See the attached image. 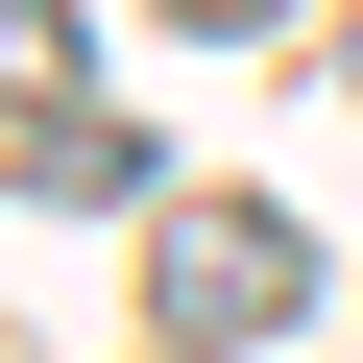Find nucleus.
Instances as JSON below:
<instances>
[{
    "instance_id": "obj_1",
    "label": "nucleus",
    "mask_w": 363,
    "mask_h": 363,
    "mask_svg": "<svg viewBox=\"0 0 363 363\" xmlns=\"http://www.w3.org/2000/svg\"><path fill=\"white\" fill-rule=\"evenodd\" d=\"M145 291H169V339H194V363H242V339H291V315H315V242H291V218H242V194H194V218L145 242Z\"/></svg>"
},
{
    "instance_id": "obj_2",
    "label": "nucleus",
    "mask_w": 363,
    "mask_h": 363,
    "mask_svg": "<svg viewBox=\"0 0 363 363\" xmlns=\"http://www.w3.org/2000/svg\"><path fill=\"white\" fill-rule=\"evenodd\" d=\"M49 194H73V218H145V194H169V169H145L121 121H49Z\"/></svg>"
},
{
    "instance_id": "obj_3",
    "label": "nucleus",
    "mask_w": 363,
    "mask_h": 363,
    "mask_svg": "<svg viewBox=\"0 0 363 363\" xmlns=\"http://www.w3.org/2000/svg\"><path fill=\"white\" fill-rule=\"evenodd\" d=\"M25 97H73V25H49V0H0V121H25Z\"/></svg>"
},
{
    "instance_id": "obj_4",
    "label": "nucleus",
    "mask_w": 363,
    "mask_h": 363,
    "mask_svg": "<svg viewBox=\"0 0 363 363\" xmlns=\"http://www.w3.org/2000/svg\"><path fill=\"white\" fill-rule=\"evenodd\" d=\"M169 25H291V0H169Z\"/></svg>"
}]
</instances>
